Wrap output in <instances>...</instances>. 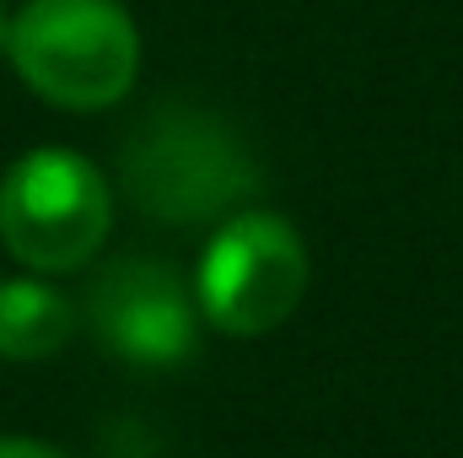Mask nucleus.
Segmentation results:
<instances>
[{"label":"nucleus","mask_w":463,"mask_h":458,"mask_svg":"<svg viewBox=\"0 0 463 458\" xmlns=\"http://www.w3.org/2000/svg\"><path fill=\"white\" fill-rule=\"evenodd\" d=\"M194 313H200L194 291L162 259H114L87 291L92 335L103 340V350L135 367L184 361L200 340Z\"/></svg>","instance_id":"obj_5"},{"label":"nucleus","mask_w":463,"mask_h":458,"mask_svg":"<svg viewBox=\"0 0 463 458\" xmlns=\"http://www.w3.org/2000/svg\"><path fill=\"white\" fill-rule=\"evenodd\" d=\"M118 178L146 216L194 227L237 211L259 189V162L222 114L194 103H156L124 135Z\"/></svg>","instance_id":"obj_1"},{"label":"nucleus","mask_w":463,"mask_h":458,"mask_svg":"<svg viewBox=\"0 0 463 458\" xmlns=\"http://www.w3.org/2000/svg\"><path fill=\"white\" fill-rule=\"evenodd\" d=\"M114 227L109 178L60 146L16 157L0 178V243L38 275H65L98 259Z\"/></svg>","instance_id":"obj_3"},{"label":"nucleus","mask_w":463,"mask_h":458,"mask_svg":"<svg viewBox=\"0 0 463 458\" xmlns=\"http://www.w3.org/2000/svg\"><path fill=\"white\" fill-rule=\"evenodd\" d=\"M5 54L43 103L98 114L135 87L140 33L118 0H27L11 16Z\"/></svg>","instance_id":"obj_2"},{"label":"nucleus","mask_w":463,"mask_h":458,"mask_svg":"<svg viewBox=\"0 0 463 458\" xmlns=\"http://www.w3.org/2000/svg\"><path fill=\"white\" fill-rule=\"evenodd\" d=\"M5 33H11V16L0 11V54H5Z\"/></svg>","instance_id":"obj_8"},{"label":"nucleus","mask_w":463,"mask_h":458,"mask_svg":"<svg viewBox=\"0 0 463 458\" xmlns=\"http://www.w3.org/2000/svg\"><path fill=\"white\" fill-rule=\"evenodd\" d=\"M0 458H65L60 448H43L33 437H0Z\"/></svg>","instance_id":"obj_7"},{"label":"nucleus","mask_w":463,"mask_h":458,"mask_svg":"<svg viewBox=\"0 0 463 458\" xmlns=\"http://www.w3.org/2000/svg\"><path fill=\"white\" fill-rule=\"evenodd\" d=\"M76 335V308L43 281H0V361H49Z\"/></svg>","instance_id":"obj_6"},{"label":"nucleus","mask_w":463,"mask_h":458,"mask_svg":"<svg viewBox=\"0 0 463 458\" xmlns=\"http://www.w3.org/2000/svg\"><path fill=\"white\" fill-rule=\"evenodd\" d=\"M307 291V243L275 211H242L200 253L194 302L222 335H269L280 329Z\"/></svg>","instance_id":"obj_4"}]
</instances>
